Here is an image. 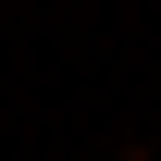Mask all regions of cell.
Returning a JSON list of instances; mask_svg holds the SVG:
<instances>
[{
	"instance_id": "6da1fadb",
	"label": "cell",
	"mask_w": 161,
	"mask_h": 161,
	"mask_svg": "<svg viewBox=\"0 0 161 161\" xmlns=\"http://www.w3.org/2000/svg\"><path fill=\"white\" fill-rule=\"evenodd\" d=\"M112 161H149V149H112Z\"/></svg>"
}]
</instances>
